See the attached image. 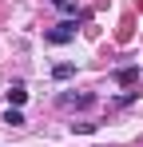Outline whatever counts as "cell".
I'll list each match as a JSON object with an SVG mask.
<instances>
[{"mask_svg": "<svg viewBox=\"0 0 143 147\" xmlns=\"http://www.w3.org/2000/svg\"><path fill=\"white\" fill-rule=\"evenodd\" d=\"M48 40H52V44H68V40H76V20H64V24L48 28Z\"/></svg>", "mask_w": 143, "mask_h": 147, "instance_id": "cell-1", "label": "cell"}, {"mask_svg": "<svg viewBox=\"0 0 143 147\" xmlns=\"http://www.w3.org/2000/svg\"><path fill=\"white\" fill-rule=\"evenodd\" d=\"M8 99H12V103H16V107H20L24 99H28V92H24V84H16V88H12V92H8Z\"/></svg>", "mask_w": 143, "mask_h": 147, "instance_id": "cell-4", "label": "cell"}, {"mask_svg": "<svg viewBox=\"0 0 143 147\" xmlns=\"http://www.w3.org/2000/svg\"><path fill=\"white\" fill-rule=\"evenodd\" d=\"M52 4H56V8H64V12H72V8H76V0H52Z\"/></svg>", "mask_w": 143, "mask_h": 147, "instance_id": "cell-7", "label": "cell"}, {"mask_svg": "<svg viewBox=\"0 0 143 147\" xmlns=\"http://www.w3.org/2000/svg\"><path fill=\"white\" fill-rule=\"evenodd\" d=\"M139 80V68H119L115 72V84H135Z\"/></svg>", "mask_w": 143, "mask_h": 147, "instance_id": "cell-2", "label": "cell"}, {"mask_svg": "<svg viewBox=\"0 0 143 147\" xmlns=\"http://www.w3.org/2000/svg\"><path fill=\"white\" fill-rule=\"evenodd\" d=\"M68 103H72V107H92L95 96H68Z\"/></svg>", "mask_w": 143, "mask_h": 147, "instance_id": "cell-5", "label": "cell"}, {"mask_svg": "<svg viewBox=\"0 0 143 147\" xmlns=\"http://www.w3.org/2000/svg\"><path fill=\"white\" fill-rule=\"evenodd\" d=\"M4 123H8V127H20L24 115H20V111H8V115H4Z\"/></svg>", "mask_w": 143, "mask_h": 147, "instance_id": "cell-6", "label": "cell"}, {"mask_svg": "<svg viewBox=\"0 0 143 147\" xmlns=\"http://www.w3.org/2000/svg\"><path fill=\"white\" fill-rule=\"evenodd\" d=\"M52 76H56V80H68V76H76V64H56Z\"/></svg>", "mask_w": 143, "mask_h": 147, "instance_id": "cell-3", "label": "cell"}]
</instances>
